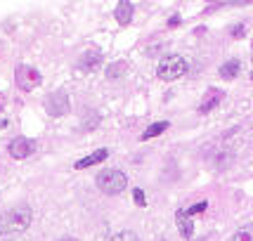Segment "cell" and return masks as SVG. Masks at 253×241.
I'll list each match as a JSON object with an SVG mask.
<instances>
[{"instance_id":"obj_1","label":"cell","mask_w":253,"mask_h":241,"mask_svg":"<svg viewBox=\"0 0 253 241\" xmlns=\"http://www.w3.org/2000/svg\"><path fill=\"white\" fill-rule=\"evenodd\" d=\"M31 225V208L28 206H14L0 215V234H17Z\"/></svg>"},{"instance_id":"obj_2","label":"cell","mask_w":253,"mask_h":241,"mask_svg":"<svg viewBox=\"0 0 253 241\" xmlns=\"http://www.w3.org/2000/svg\"><path fill=\"white\" fill-rule=\"evenodd\" d=\"M156 73H159L161 80H177L180 76H185L187 73L185 57H180V54H168V57H163V59L159 62Z\"/></svg>"},{"instance_id":"obj_3","label":"cell","mask_w":253,"mask_h":241,"mask_svg":"<svg viewBox=\"0 0 253 241\" xmlns=\"http://www.w3.org/2000/svg\"><path fill=\"white\" fill-rule=\"evenodd\" d=\"M97 187L102 189L104 194H121L123 189L128 187V177L121 170H102L97 175Z\"/></svg>"},{"instance_id":"obj_4","label":"cell","mask_w":253,"mask_h":241,"mask_svg":"<svg viewBox=\"0 0 253 241\" xmlns=\"http://www.w3.org/2000/svg\"><path fill=\"white\" fill-rule=\"evenodd\" d=\"M40 80L43 78H40V73L33 67L19 64L17 71H14V83H17V88H19V90H24V93H31L33 88H38Z\"/></svg>"},{"instance_id":"obj_5","label":"cell","mask_w":253,"mask_h":241,"mask_svg":"<svg viewBox=\"0 0 253 241\" xmlns=\"http://www.w3.org/2000/svg\"><path fill=\"white\" fill-rule=\"evenodd\" d=\"M45 111L50 114V116H67L69 114V97L64 93H52L48 95V99H45Z\"/></svg>"},{"instance_id":"obj_6","label":"cell","mask_w":253,"mask_h":241,"mask_svg":"<svg viewBox=\"0 0 253 241\" xmlns=\"http://www.w3.org/2000/svg\"><path fill=\"white\" fill-rule=\"evenodd\" d=\"M7 151H10L12 159H26V156H31L36 151V142L28 140V137H14L7 145Z\"/></svg>"},{"instance_id":"obj_7","label":"cell","mask_w":253,"mask_h":241,"mask_svg":"<svg viewBox=\"0 0 253 241\" xmlns=\"http://www.w3.org/2000/svg\"><path fill=\"white\" fill-rule=\"evenodd\" d=\"M220 102H223V90L208 88V93L203 95V99H201V104H199V114H208V111L215 109Z\"/></svg>"},{"instance_id":"obj_8","label":"cell","mask_w":253,"mask_h":241,"mask_svg":"<svg viewBox=\"0 0 253 241\" xmlns=\"http://www.w3.org/2000/svg\"><path fill=\"white\" fill-rule=\"evenodd\" d=\"M109 156V149H97L95 154H88L85 159L76 161V170H83V168H90V166H97Z\"/></svg>"},{"instance_id":"obj_9","label":"cell","mask_w":253,"mask_h":241,"mask_svg":"<svg viewBox=\"0 0 253 241\" xmlns=\"http://www.w3.org/2000/svg\"><path fill=\"white\" fill-rule=\"evenodd\" d=\"M133 2H128V0H121L119 5H116V22H119L121 26H126V24H130V19H133Z\"/></svg>"},{"instance_id":"obj_10","label":"cell","mask_w":253,"mask_h":241,"mask_svg":"<svg viewBox=\"0 0 253 241\" xmlns=\"http://www.w3.org/2000/svg\"><path fill=\"white\" fill-rule=\"evenodd\" d=\"M177 227H180V234H182V239H192V234H194V222H192V217H187L182 211H177Z\"/></svg>"},{"instance_id":"obj_11","label":"cell","mask_w":253,"mask_h":241,"mask_svg":"<svg viewBox=\"0 0 253 241\" xmlns=\"http://www.w3.org/2000/svg\"><path fill=\"white\" fill-rule=\"evenodd\" d=\"M100 62H102V54L97 52V50H95V52L90 50V52L83 54V59H80V69H83V71H93Z\"/></svg>"},{"instance_id":"obj_12","label":"cell","mask_w":253,"mask_h":241,"mask_svg":"<svg viewBox=\"0 0 253 241\" xmlns=\"http://www.w3.org/2000/svg\"><path fill=\"white\" fill-rule=\"evenodd\" d=\"M163 130H168V120H159V123H152V125L147 128L145 133L140 135V140H152V137L161 135Z\"/></svg>"},{"instance_id":"obj_13","label":"cell","mask_w":253,"mask_h":241,"mask_svg":"<svg viewBox=\"0 0 253 241\" xmlns=\"http://www.w3.org/2000/svg\"><path fill=\"white\" fill-rule=\"evenodd\" d=\"M237 73H239V59H229V62H225V64L220 67V76L227 80H232Z\"/></svg>"},{"instance_id":"obj_14","label":"cell","mask_w":253,"mask_h":241,"mask_svg":"<svg viewBox=\"0 0 253 241\" xmlns=\"http://www.w3.org/2000/svg\"><path fill=\"white\" fill-rule=\"evenodd\" d=\"M123 71H128V64L126 62H116V64H111L107 69V78H119Z\"/></svg>"},{"instance_id":"obj_15","label":"cell","mask_w":253,"mask_h":241,"mask_svg":"<svg viewBox=\"0 0 253 241\" xmlns=\"http://www.w3.org/2000/svg\"><path fill=\"white\" fill-rule=\"evenodd\" d=\"M208 208V203L206 201H199V203H194V206H189V208H185L182 213L187 215V217H192V215H199V213H203Z\"/></svg>"},{"instance_id":"obj_16","label":"cell","mask_w":253,"mask_h":241,"mask_svg":"<svg viewBox=\"0 0 253 241\" xmlns=\"http://www.w3.org/2000/svg\"><path fill=\"white\" fill-rule=\"evenodd\" d=\"M234 241H253V225H246L241 227L237 234H234Z\"/></svg>"},{"instance_id":"obj_17","label":"cell","mask_w":253,"mask_h":241,"mask_svg":"<svg viewBox=\"0 0 253 241\" xmlns=\"http://www.w3.org/2000/svg\"><path fill=\"white\" fill-rule=\"evenodd\" d=\"M109 241H140V237L135 232H119L116 237H111Z\"/></svg>"},{"instance_id":"obj_18","label":"cell","mask_w":253,"mask_h":241,"mask_svg":"<svg viewBox=\"0 0 253 241\" xmlns=\"http://www.w3.org/2000/svg\"><path fill=\"white\" fill-rule=\"evenodd\" d=\"M133 199H135V203H137L140 208H142V206H145V203H147V199H145V192H142V189H133Z\"/></svg>"},{"instance_id":"obj_19","label":"cell","mask_w":253,"mask_h":241,"mask_svg":"<svg viewBox=\"0 0 253 241\" xmlns=\"http://www.w3.org/2000/svg\"><path fill=\"white\" fill-rule=\"evenodd\" d=\"M244 31H246V26H244V24H239V26L232 28V36H234V38H239V36H244Z\"/></svg>"},{"instance_id":"obj_20","label":"cell","mask_w":253,"mask_h":241,"mask_svg":"<svg viewBox=\"0 0 253 241\" xmlns=\"http://www.w3.org/2000/svg\"><path fill=\"white\" fill-rule=\"evenodd\" d=\"M177 24H180V17H171V19H168V26H171V28L177 26Z\"/></svg>"},{"instance_id":"obj_21","label":"cell","mask_w":253,"mask_h":241,"mask_svg":"<svg viewBox=\"0 0 253 241\" xmlns=\"http://www.w3.org/2000/svg\"><path fill=\"white\" fill-rule=\"evenodd\" d=\"M0 111H2V97H0Z\"/></svg>"},{"instance_id":"obj_22","label":"cell","mask_w":253,"mask_h":241,"mask_svg":"<svg viewBox=\"0 0 253 241\" xmlns=\"http://www.w3.org/2000/svg\"><path fill=\"white\" fill-rule=\"evenodd\" d=\"M59 241H76V239H59Z\"/></svg>"}]
</instances>
